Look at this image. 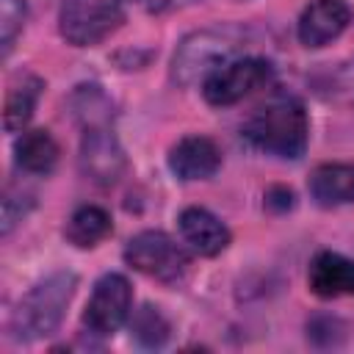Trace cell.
<instances>
[{"label": "cell", "mask_w": 354, "mask_h": 354, "mask_svg": "<svg viewBox=\"0 0 354 354\" xmlns=\"http://www.w3.org/2000/svg\"><path fill=\"white\" fill-rule=\"evenodd\" d=\"M254 33L238 22H218L202 30L188 33L171 58V75L180 86H202L216 69L230 64L232 58L246 55Z\"/></svg>", "instance_id": "cell-1"}, {"label": "cell", "mask_w": 354, "mask_h": 354, "mask_svg": "<svg viewBox=\"0 0 354 354\" xmlns=\"http://www.w3.org/2000/svg\"><path fill=\"white\" fill-rule=\"evenodd\" d=\"M241 133L249 147L266 155H274L279 160H299L307 152L310 119L301 100H296L293 94H279L254 108Z\"/></svg>", "instance_id": "cell-2"}, {"label": "cell", "mask_w": 354, "mask_h": 354, "mask_svg": "<svg viewBox=\"0 0 354 354\" xmlns=\"http://www.w3.org/2000/svg\"><path fill=\"white\" fill-rule=\"evenodd\" d=\"M75 288H77V277L72 271L50 274L47 279L33 285L11 313V324H8L11 335L17 340H39L53 335L64 321Z\"/></svg>", "instance_id": "cell-3"}, {"label": "cell", "mask_w": 354, "mask_h": 354, "mask_svg": "<svg viewBox=\"0 0 354 354\" xmlns=\"http://www.w3.org/2000/svg\"><path fill=\"white\" fill-rule=\"evenodd\" d=\"M271 77H274V66L268 58L241 55L224 64L221 69H216L202 83V97L216 108H227V105L241 102L252 91L263 88L266 83H271Z\"/></svg>", "instance_id": "cell-4"}, {"label": "cell", "mask_w": 354, "mask_h": 354, "mask_svg": "<svg viewBox=\"0 0 354 354\" xmlns=\"http://www.w3.org/2000/svg\"><path fill=\"white\" fill-rule=\"evenodd\" d=\"M124 22L116 0H66L58 17L61 36L75 47H91L108 39Z\"/></svg>", "instance_id": "cell-5"}, {"label": "cell", "mask_w": 354, "mask_h": 354, "mask_svg": "<svg viewBox=\"0 0 354 354\" xmlns=\"http://www.w3.org/2000/svg\"><path fill=\"white\" fill-rule=\"evenodd\" d=\"M124 263L133 266L136 271L160 279V282H174L185 274L188 268V254L180 243H174L166 232L160 230H144L133 235L124 246Z\"/></svg>", "instance_id": "cell-6"}, {"label": "cell", "mask_w": 354, "mask_h": 354, "mask_svg": "<svg viewBox=\"0 0 354 354\" xmlns=\"http://www.w3.org/2000/svg\"><path fill=\"white\" fill-rule=\"evenodd\" d=\"M133 307V288L124 274H102L94 282L88 304L83 310V326L91 335L108 337L113 335L127 318Z\"/></svg>", "instance_id": "cell-7"}, {"label": "cell", "mask_w": 354, "mask_h": 354, "mask_svg": "<svg viewBox=\"0 0 354 354\" xmlns=\"http://www.w3.org/2000/svg\"><path fill=\"white\" fill-rule=\"evenodd\" d=\"M124 152L108 124L83 127L80 138V169L97 185H113L124 174Z\"/></svg>", "instance_id": "cell-8"}, {"label": "cell", "mask_w": 354, "mask_h": 354, "mask_svg": "<svg viewBox=\"0 0 354 354\" xmlns=\"http://www.w3.org/2000/svg\"><path fill=\"white\" fill-rule=\"evenodd\" d=\"M351 6L346 0H310L296 22V36L304 47L318 50L335 41L351 25Z\"/></svg>", "instance_id": "cell-9"}, {"label": "cell", "mask_w": 354, "mask_h": 354, "mask_svg": "<svg viewBox=\"0 0 354 354\" xmlns=\"http://www.w3.org/2000/svg\"><path fill=\"white\" fill-rule=\"evenodd\" d=\"M221 166V149L207 136H185L169 149V169L177 180H207Z\"/></svg>", "instance_id": "cell-10"}, {"label": "cell", "mask_w": 354, "mask_h": 354, "mask_svg": "<svg viewBox=\"0 0 354 354\" xmlns=\"http://www.w3.org/2000/svg\"><path fill=\"white\" fill-rule=\"evenodd\" d=\"M180 224V235L183 241L202 257H216L221 254L227 246H230V230L227 224L210 213L207 207H199V205H191L180 213L177 218Z\"/></svg>", "instance_id": "cell-11"}, {"label": "cell", "mask_w": 354, "mask_h": 354, "mask_svg": "<svg viewBox=\"0 0 354 354\" xmlns=\"http://www.w3.org/2000/svg\"><path fill=\"white\" fill-rule=\"evenodd\" d=\"M307 285L321 299L354 296V260L340 252H318L310 260Z\"/></svg>", "instance_id": "cell-12"}, {"label": "cell", "mask_w": 354, "mask_h": 354, "mask_svg": "<svg viewBox=\"0 0 354 354\" xmlns=\"http://www.w3.org/2000/svg\"><path fill=\"white\" fill-rule=\"evenodd\" d=\"M310 196L321 207H340L354 202V163H321L307 180Z\"/></svg>", "instance_id": "cell-13"}, {"label": "cell", "mask_w": 354, "mask_h": 354, "mask_svg": "<svg viewBox=\"0 0 354 354\" xmlns=\"http://www.w3.org/2000/svg\"><path fill=\"white\" fill-rule=\"evenodd\" d=\"M58 141L47 130H22L14 144V160L28 174H50L58 163Z\"/></svg>", "instance_id": "cell-14"}, {"label": "cell", "mask_w": 354, "mask_h": 354, "mask_svg": "<svg viewBox=\"0 0 354 354\" xmlns=\"http://www.w3.org/2000/svg\"><path fill=\"white\" fill-rule=\"evenodd\" d=\"M111 230H113V221H111V213L105 207H100V205H80L69 216V221L64 227V235H66V241L72 246L91 249L100 241H105L111 235Z\"/></svg>", "instance_id": "cell-15"}, {"label": "cell", "mask_w": 354, "mask_h": 354, "mask_svg": "<svg viewBox=\"0 0 354 354\" xmlns=\"http://www.w3.org/2000/svg\"><path fill=\"white\" fill-rule=\"evenodd\" d=\"M41 88H44V83L36 75H22L11 86V91L6 97V111H3V124H6L8 133L25 130V124L30 122V116L36 111V102L41 97Z\"/></svg>", "instance_id": "cell-16"}, {"label": "cell", "mask_w": 354, "mask_h": 354, "mask_svg": "<svg viewBox=\"0 0 354 354\" xmlns=\"http://www.w3.org/2000/svg\"><path fill=\"white\" fill-rule=\"evenodd\" d=\"M133 332L144 346H160L169 337V321L160 315L158 307H144L133 318Z\"/></svg>", "instance_id": "cell-17"}, {"label": "cell", "mask_w": 354, "mask_h": 354, "mask_svg": "<svg viewBox=\"0 0 354 354\" xmlns=\"http://www.w3.org/2000/svg\"><path fill=\"white\" fill-rule=\"evenodd\" d=\"M25 19H28L25 0H3V6H0V33H3V53L6 55L11 53L17 36L22 33Z\"/></svg>", "instance_id": "cell-18"}, {"label": "cell", "mask_w": 354, "mask_h": 354, "mask_svg": "<svg viewBox=\"0 0 354 354\" xmlns=\"http://www.w3.org/2000/svg\"><path fill=\"white\" fill-rule=\"evenodd\" d=\"M329 94L346 105H354V58L343 61L329 75Z\"/></svg>", "instance_id": "cell-19"}, {"label": "cell", "mask_w": 354, "mask_h": 354, "mask_svg": "<svg viewBox=\"0 0 354 354\" xmlns=\"http://www.w3.org/2000/svg\"><path fill=\"white\" fill-rule=\"evenodd\" d=\"M19 194H22V188H8L6 196H3V235H8L14 230V224H19L22 216L28 213V207L33 205L30 196H25L22 202H17Z\"/></svg>", "instance_id": "cell-20"}, {"label": "cell", "mask_w": 354, "mask_h": 354, "mask_svg": "<svg viewBox=\"0 0 354 354\" xmlns=\"http://www.w3.org/2000/svg\"><path fill=\"white\" fill-rule=\"evenodd\" d=\"M266 205L274 210H288V207H293V191L290 188H271L266 194Z\"/></svg>", "instance_id": "cell-21"}]
</instances>
